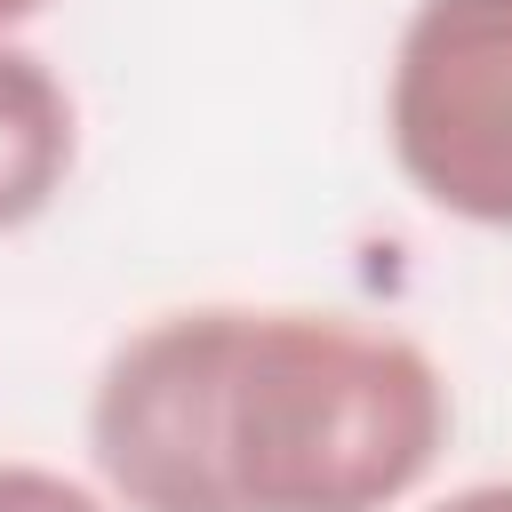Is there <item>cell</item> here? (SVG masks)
I'll use <instances>...</instances> for the list:
<instances>
[{
  "instance_id": "6da1fadb",
  "label": "cell",
  "mask_w": 512,
  "mask_h": 512,
  "mask_svg": "<svg viewBox=\"0 0 512 512\" xmlns=\"http://www.w3.org/2000/svg\"><path fill=\"white\" fill-rule=\"evenodd\" d=\"M448 416L400 328L192 304L104 360L88 448L120 512H384L440 464Z\"/></svg>"
},
{
  "instance_id": "7a4b0ae2",
  "label": "cell",
  "mask_w": 512,
  "mask_h": 512,
  "mask_svg": "<svg viewBox=\"0 0 512 512\" xmlns=\"http://www.w3.org/2000/svg\"><path fill=\"white\" fill-rule=\"evenodd\" d=\"M384 136L424 208L512 232V0H416L384 80Z\"/></svg>"
},
{
  "instance_id": "3957f363",
  "label": "cell",
  "mask_w": 512,
  "mask_h": 512,
  "mask_svg": "<svg viewBox=\"0 0 512 512\" xmlns=\"http://www.w3.org/2000/svg\"><path fill=\"white\" fill-rule=\"evenodd\" d=\"M80 160V112L48 56L0 40V232H24L56 208Z\"/></svg>"
},
{
  "instance_id": "277c9868",
  "label": "cell",
  "mask_w": 512,
  "mask_h": 512,
  "mask_svg": "<svg viewBox=\"0 0 512 512\" xmlns=\"http://www.w3.org/2000/svg\"><path fill=\"white\" fill-rule=\"evenodd\" d=\"M0 512H104V496L48 464H0Z\"/></svg>"
},
{
  "instance_id": "5b68a950",
  "label": "cell",
  "mask_w": 512,
  "mask_h": 512,
  "mask_svg": "<svg viewBox=\"0 0 512 512\" xmlns=\"http://www.w3.org/2000/svg\"><path fill=\"white\" fill-rule=\"evenodd\" d=\"M432 512H512V480H472V488L440 496Z\"/></svg>"
},
{
  "instance_id": "8992f818",
  "label": "cell",
  "mask_w": 512,
  "mask_h": 512,
  "mask_svg": "<svg viewBox=\"0 0 512 512\" xmlns=\"http://www.w3.org/2000/svg\"><path fill=\"white\" fill-rule=\"evenodd\" d=\"M40 8H48V0H0V40H8L24 16H40Z\"/></svg>"
}]
</instances>
